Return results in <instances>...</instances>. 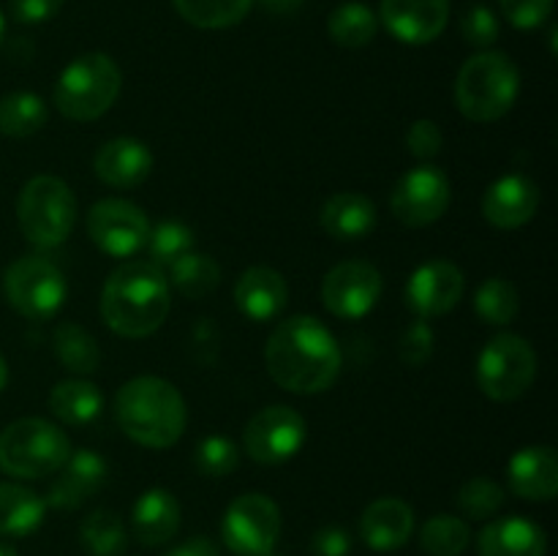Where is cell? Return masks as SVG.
Here are the masks:
<instances>
[{"mask_svg": "<svg viewBox=\"0 0 558 556\" xmlns=\"http://www.w3.org/2000/svg\"><path fill=\"white\" fill-rule=\"evenodd\" d=\"M3 292L11 309L20 311L25 319L44 322L63 309L69 287L52 262L31 254L11 262L3 276Z\"/></svg>", "mask_w": 558, "mask_h": 556, "instance_id": "obj_9", "label": "cell"}, {"mask_svg": "<svg viewBox=\"0 0 558 556\" xmlns=\"http://www.w3.org/2000/svg\"><path fill=\"white\" fill-rule=\"evenodd\" d=\"M499 5L507 22L521 27V31H534L554 11V0H499Z\"/></svg>", "mask_w": 558, "mask_h": 556, "instance_id": "obj_40", "label": "cell"}, {"mask_svg": "<svg viewBox=\"0 0 558 556\" xmlns=\"http://www.w3.org/2000/svg\"><path fill=\"white\" fill-rule=\"evenodd\" d=\"M537 376V352L515 333H499L485 343L477 360V385L490 401H515Z\"/></svg>", "mask_w": 558, "mask_h": 556, "instance_id": "obj_8", "label": "cell"}, {"mask_svg": "<svg viewBox=\"0 0 558 556\" xmlns=\"http://www.w3.org/2000/svg\"><path fill=\"white\" fill-rule=\"evenodd\" d=\"M379 298L381 273L363 259L341 262L322 281V303L338 319H363Z\"/></svg>", "mask_w": 558, "mask_h": 556, "instance_id": "obj_14", "label": "cell"}, {"mask_svg": "<svg viewBox=\"0 0 558 556\" xmlns=\"http://www.w3.org/2000/svg\"><path fill=\"white\" fill-rule=\"evenodd\" d=\"M80 543L90 556H123L129 534L118 512L96 510L82 521Z\"/></svg>", "mask_w": 558, "mask_h": 556, "instance_id": "obj_33", "label": "cell"}, {"mask_svg": "<svg viewBox=\"0 0 558 556\" xmlns=\"http://www.w3.org/2000/svg\"><path fill=\"white\" fill-rule=\"evenodd\" d=\"M11 16L22 25H38L47 22L63 9V0H9Z\"/></svg>", "mask_w": 558, "mask_h": 556, "instance_id": "obj_43", "label": "cell"}, {"mask_svg": "<svg viewBox=\"0 0 558 556\" xmlns=\"http://www.w3.org/2000/svg\"><path fill=\"white\" fill-rule=\"evenodd\" d=\"M47 104L36 93L16 90L0 98V134L25 140V136H33L36 131H41L47 125Z\"/></svg>", "mask_w": 558, "mask_h": 556, "instance_id": "obj_28", "label": "cell"}, {"mask_svg": "<svg viewBox=\"0 0 558 556\" xmlns=\"http://www.w3.org/2000/svg\"><path fill=\"white\" fill-rule=\"evenodd\" d=\"M521 93V71L505 52L483 49L469 58L456 80V104L463 118L494 123L505 118Z\"/></svg>", "mask_w": 558, "mask_h": 556, "instance_id": "obj_4", "label": "cell"}, {"mask_svg": "<svg viewBox=\"0 0 558 556\" xmlns=\"http://www.w3.org/2000/svg\"><path fill=\"white\" fill-rule=\"evenodd\" d=\"M194 232L191 227L180 221H161L156 229H150L147 234V254H150V262L156 267H169L174 259H180L183 254L194 251Z\"/></svg>", "mask_w": 558, "mask_h": 556, "instance_id": "obj_36", "label": "cell"}, {"mask_svg": "<svg viewBox=\"0 0 558 556\" xmlns=\"http://www.w3.org/2000/svg\"><path fill=\"white\" fill-rule=\"evenodd\" d=\"M518 289L507 278H488L474 294V309L488 325H510L518 314Z\"/></svg>", "mask_w": 558, "mask_h": 556, "instance_id": "obj_35", "label": "cell"}, {"mask_svg": "<svg viewBox=\"0 0 558 556\" xmlns=\"http://www.w3.org/2000/svg\"><path fill=\"white\" fill-rule=\"evenodd\" d=\"M287 278L272 267H248L234 283V303L251 322H270L287 309Z\"/></svg>", "mask_w": 558, "mask_h": 556, "instance_id": "obj_22", "label": "cell"}, {"mask_svg": "<svg viewBox=\"0 0 558 556\" xmlns=\"http://www.w3.org/2000/svg\"><path fill=\"white\" fill-rule=\"evenodd\" d=\"M305 442V420L292 407H265L248 420L243 431L245 452L256 463H283L300 452Z\"/></svg>", "mask_w": 558, "mask_h": 556, "instance_id": "obj_13", "label": "cell"}, {"mask_svg": "<svg viewBox=\"0 0 558 556\" xmlns=\"http://www.w3.org/2000/svg\"><path fill=\"white\" fill-rule=\"evenodd\" d=\"M163 556H218V548L210 537H191L169 548Z\"/></svg>", "mask_w": 558, "mask_h": 556, "instance_id": "obj_45", "label": "cell"}, {"mask_svg": "<svg viewBox=\"0 0 558 556\" xmlns=\"http://www.w3.org/2000/svg\"><path fill=\"white\" fill-rule=\"evenodd\" d=\"M316 556H349L352 554V534L343 527H325L311 540Z\"/></svg>", "mask_w": 558, "mask_h": 556, "instance_id": "obj_44", "label": "cell"}, {"mask_svg": "<svg viewBox=\"0 0 558 556\" xmlns=\"http://www.w3.org/2000/svg\"><path fill=\"white\" fill-rule=\"evenodd\" d=\"M180 521H183L180 501L167 488L145 491L136 499L134 512H131V527H134L136 540L147 548H158V545L169 543L178 534Z\"/></svg>", "mask_w": 558, "mask_h": 556, "instance_id": "obj_23", "label": "cell"}, {"mask_svg": "<svg viewBox=\"0 0 558 556\" xmlns=\"http://www.w3.org/2000/svg\"><path fill=\"white\" fill-rule=\"evenodd\" d=\"M87 234L107 256L125 259L145 249L150 221L145 210L129 200H101L87 213Z\"/></svg>", "mask_w": 558, "mask_h": 556, "instance_id": "obj_12", "label": "cell"}, {"mask_svg": "<svg viewBox=\"0 0 558 556\" xmlns=\"http://www.w3.org/2000/svg\"><path fill=\"white\" fill-rule=\"evenodd\" d=\"M3 36H5V20L3 14H0V44H3Z\"/></svg>", "mask_w": 558, "mask_h": 556, "instance_id": "obj_49", "label": "cell"}, {"mask_svg": "<svg viewBox=\"0 0 558 556\" xmlns=\"http://www.w3.org/2000/svg\"><path fill=\"white\" fill-rule=\"evenodd\" d=\"M0 556H20V554H16V548H14V545H9V543H0Z\"/></svg>", "mask_w": 558, "mask_h": 556, "instance_id": "obj_48", "label": "cell"}, {"mask_svg": "<svg viewBox=\"0 0 558 556\" xmlns=\"http://www.w3.org/2000/svg\"><path fill=\"white\" fill-rule=\"evenodd\" d=\"M539 207V189L526 174H505L488 185L483 216L496 229H518L534 218Z\"/></svg>", "mask_w": 558, "mask_h": 556, "instance_id": "obj_17", "label": "cell"}, {"mask_svg": "<svg viewBox=\"0 0 558 556\" xmlns=\"http://www.w3.org/2000/svg\"><path fill=\"white\" fill-rule=\"evenodd\" d=\"M98 180H104L112 189H134L145 183L147 174L153 172V153L145 142L134 136H114L98 147L93 158Z\"/></svg>", "mask_w": 558, "mask_h": 556, "instance_id": "obj_20", "label": "cell"}, {"mask_svg": "<svg viewBox=\"0 0 558 556\" xmlns=\"http://www.w3.org/2000/svg\"><path fill=\"white\" fill-rule=\"evenodd\" d=\"M104 396L93 382L87 379H65L58 382L49 392V409L58 420L69 425H87L101 414Z\"/></svg>", "mask_w": 558, "mask_h": 556, "instance_id": "obj_27", "label": "cell"}, {"mask_svg": "<svg viewBox=\"0 0 558 556\" xmlns=\"http://www.w3.org/2000/svg\"><path fill=\"white\" fill-rule=\"evenodd\" d=\"M259 3L265 5L267 11H272V14H292V11H298L305 0H259Z\"/></svg>", "mask_w": 558, "mask_h": 556, "instance_id": "obj_46", "label": "cell"}, {"mask_svg": "<svg viewBox=\"0 0 558 556\" xmlns=\"http://www.w3.org/2000/svg\"><path fill=\"white\" fill-rule=\"evenodd\" d=\"M450 20V0H381V22L403 44H428Z\"/></svg>", "mask_w": 558, "mask_h": 556, "instance_id": "obj_16", "label": "cell"}, {"mask_svg": "<svg viewBox=\"0 0 558 556\" xmlns=\"http://www.w3.org/2000/svg\"><path fill=\"white\" fill-rule=\"evenodd\" d=\"M466 289L461 267L456 262L434 259L420 265L407 283V303L420 319H434L456 309Z\"/></svg>", "mask_w": 558, "mask_h": 556, "instance_id": "obj_15", "label": "cell"}, {"mask_svg": "<svg viewBox=\"0 0 558 556\" xmlns=\"http://www.w3.org/2000/svg\"><path fill=\"white\" fill-rule=\"evenodd\" d=\"M505 505V488L490 478H472L458 491V507L472 521H485Z\"/></svg>", "mask_w": 558, "mask_h": 556, "instance_id": "obj_37", "label": "cell"}, {"mask_svg": "<svg viewBox=\"0 0 558 556\" xmlns=\"http://www.w3.org/2000/svg\"><path fill=\"white\" fill-rule=\"evenodd\" d=\"M120 85H123V74L109 55H80L58 76L54 107L63 118L87 123L112 109L120 96Z\"/></svg>", "mask_w": 558, "mask_h": 556, "instance_id": "obj_5", "label": "cell"}, {"mask_svg": "<svg viewBox=\"0 0 558 556\" xmlns=\"http://www.w3.org/2000/svg\"><path fill=\"white\" fill-rule=\"evenodd\" d=\"M507 483L512 494L529 501H550L558 494V458L548 445L518 450L507 463Z\"/></svg>", "mask_w": 558, "mask_h": 556, "instance_id": "obj_19", "label": "cell"}, {"mask_svg": "<svg viewBox=\"0 0 558 556\" xmlns=\"http://www.w3.org/2000/svg\"><path fill=\"white\" fill-rule=\"evenodd\" d=\"M441 145H445V136L441 129L428 118H420L409 125L407 131V147L414 158H434L439 156Z\"/></svg>", "mask_w": 558, "mask_h": 556, "instance_id": "obj_41", "label": "cell"}, {"mask_svg": "<svg viewBox=\"0 0 558 556\" xmlns=\"http://www.w3.org/2000/svg\"><path fill=\"white\" fill-rule=\"evenodd\" d=\"M461 33L466 38V44H472L477 49H488L499 38V20H496V14L488 5L477 3L463 14Z\"/></svg>", "mask_w": 558, "mask_h": 556, "instance_id": "obj_39", "label": "cell"}, {"mask_svg": "<svg viewBox=\"0 0 558 556\" xmlns=\"http://www.w3.org/2000/svg\"><path fill=\"white\" fill-rule=\"evenodd\" d=\"M169 281L185 294V298H205L221 283V267L213 256L189 251L169 265Z\"/></svg>", "mask_w": 558, "mask_h": 556, "instance_id": "obj_32", "label": "cell"}, {"mask_svg": "<svg viewBox=\"0 0 558 556\" xmlns=\"http://www.w3.org/2000/svg\"><path fill=\"white\" fill-rule=\"evenodd\" d=\"M169 281L153 262H125L101 289V316L123 338L153 336L169 316Z\"/></svg>", "mask_w": 558, "mask_h": 556, "instance_id": "obj_2", "label": "cell"}, {"mask_svg": "<svg viewBox=\"0 0 558 556\" xmlns=\"http://www.w3.org/2000/svg\"><path fill=\"white\" fill-rule=\"evenodd\" d=\"M254 0H174V9L189 25L202 31H223L245 20Z\"/></svg>", "mask_w": 558, "mask_h": 556, "instance_id": "obj_31", "label": "cell"}, {"mask_svg": "<svg viewBox=\"0 0 558 556\" xmlns=\"http://www.w3.org/2000/svg\"><path fill=\"white\" fill-rule=\"evenodd\" d=\"M480 556H545L548 537L543 527L523 516H507L480 532Z\"/></svg>", "mask_w": 558, "mask_h": 556, "instance_id": "obj_24", "label": "cell"}, {"mask_svg": "<svg viewBox=\"0 0 558 556\" xmlns=\"http://www.w3.org/2000/svg\"><path fill=\"white\" fill-rule=\"evenodd\" d=\"M452 200V189L447 174L434 164H420V167L409 169L401 174L390 196L392 216L403 223V227H428V223L439 221L447 213Z\"/></svg>", "mask_w": 558, "mask_h": 556, "instance_id": "obj_11", "label": "cell"}, {"mask_svg": "<svg viewBox=\"0 0 558 556\" xmlns=\"http://www.w3.org/2000/svg\"><path fill=\"white\" fill-rule=\"evenodd\" d=\"M376 205L357 191H341L325 202L319 223L336 240H363L376 229Z\"/></svg>", "mask_w": 558, "mask_h": 556, "instance_id": "obj_25", "label": "cell"}, {"mask_svg": "<svg viewBox=\"0 0 558 556\" xmlns=\"http://www.w3.org/2000/svg\"><path fill=\"white\" fill-rule=\"evenodd\" d=\"M469 543H472L469 523L458 516H447V512L428 518L420 529V548L428 556H461Z\"/></svg>", "mask_w": 558, "mask_h": 556, "instance_id": "obj_34", "label": "cell"}, {"mask_svg": "<svg viewBox=\"0 0 558 556\" xmlns=\"http://www.w3.org/2000/svg\"><path fill=\"white\" fill-rule=\"evenodd\" d=\"M327 31H330L332 41L341 44L347 49H360L365 44L374 41L376 31H379V16L368 9L365 3H343L327 20Z\"/></svg>", "mask_w": 558, "mask_h": 556, "instance_id": "obj_30", "label": "cell"}, {"mask_svg": "<svg viewBox=\"0 0 558 556\" xmlns=\"http://www.w3.org/2000/svg\"><path fill=\"white\" fill-rule=\"evenodd\" d=\"M223 543L238 556H270L281 534V510L265 494H243L227 507Z\"/></svg>", "mask_w": 558, "mask_h": 556, "instance_id": "obj_10", "label": "cell"}, {"mask_svg": "<svg viewBox=\"0 0 558 556\" xmlns=\"http://www.w3.org/2000/svg\"><path fill=\"white\" fill-rule=\"evenodd\" d=\"M69 456V436L49 420L22 418L0 431V469L11 478H47L58 472Z\"/></svg>", "mask_w": 558, "mask_h": 556, "instance_id": "obj_6", "label": "cell"}, {"mask_svg": "<svg viewBox=\"0 0 558 556\" xmlns=\"http://www.w3.org/2000/svg\"><path fill=\"white\" fill-rule=\"evenodd\" d=\"M265 363L278 387L314 396L330 390L341 374V349L319 319L292 316L267 338Z\"/></svg>", "mask_w": 558, "mask_h": 556, "instance_id": "obj_1", "label": "cell"}, {"mask_svg": "<svg viewBox=\"0 0 558 556\" xmlns=\"http://www.w3.org/2000/svg\"><path fill=\"white\" fill-rule=\"evenodd\" d=\"M240 463L238 445L227 436H207L196 447V469L207 478H223V474L234 472Z\"/></svg>", "mask_w": 558, "mask_h": 556, "instance_id": "obj_38", "label": "cell"}, {"mask_svg": "<svg viewBox=\"0 0 558 556\" xmlns=\"http://www.w3.org/2000/svg\"><path fill=\"white\" fill-rule=\"evenodd\" d=\"M47 516V501L36 491L16 483H0V534L27 537L36 532Z\"/></svg>", "mask_w": 558, "mask_h": 556, "instance_id": "obj_26", "label": "cell"}, {"mask_svg": "<svg viewBox=\"0 0 558 556\" xmlns=\"http://www.w3.org/2000/svg\"><path fill=\"white\" fill-rule=\"evenodd\" d=\"M58 472L60 474L49 485L44 501L47 507H58V510H74L101 488L104 478H107V461L93 450H76L65 458Z\"/></svg>", "mask_w": 558, "mask_h": 556, "instance_id": "obj_18", "label": "cell"}, {"mask_svg": "<svg viewBox=\"0 0 558 556\" xmlns=\"http://www.w3.org/2000/svg\"><path fill=\"white\" fill-rule=\"evenodd\" d=\"M430 354H434V330H430L428 322H414L401 338V360L417 368L425 360H430Z\"/></svg>", "mask_w": 558, "mask_h": 556, "instance_id": "obj_42", "label": "cell"}, {"mask_svg": "<svg viewBox=\"0 0 558 556\" xmlns=\"http://www.w3.org/2000/svg\"><path fill=\"white\" fill-rule=\"evenodd\" d=\"M5 385H9V365H5V360L0 358V392L5 390Z\"/></svg>", "mask_w": 558, "mask_h": 556, "instance_id": "obj_47", "label": "cell"}, {"mask_svg": "<svg viewBox=\"0 0 558 556\" xmlns=\"http://www.w3.org/2000/svg\"><path fill=\"white\" fill-rule=\"evenodd\" d=\"M120 428L136 445L163 450L183 436L189 409L172 382L161 376H136L120 387L114 398Z\"/></svg>", "mask_w": 558, "mask_h": 556, "instance_id": "obj_3", "label": "cell"}, {"mask_svg": "<svg viewBox=\"0 0 558 556\" xmlns=\"http://www.w3.org/2000/svg\"><path fill=\"white\" fill-rule=\"evenodd\" d=\"M54 354L76 376L93 374L98 368V363H101L98 341L85 327L74 325V322H63L58 327V333H54Z\"/></svg>", "mask_w": 558, "mask_h": 556, "instance_id": "obj_29", "label": "cell"}, {"mask_svg": "<svg viewBox=\"0 0 558 556\" xmlns=\"http://www.w3.org/2000/svg\"><path fill=\"white\" fill-rule=\"evenodd\" d=\"M20 229L38 249H54L65 243L76 223L74 191L54 174H38L27 180L16 205Z\"/></svg>", "mask_w": 558, "mask_h": 556, "instance_id": "obj_7", "label": "cell"}, {"mask_svg": "<svg viewBox=\"0 0 558 556\" xmlns=\"http://www.w3.org/2000/svg\"><path fill=\"white\" fill-rule=\"evenodd\" d=\"M414 532V510L403 499L385 496V499L371 501L360 518V534L365 545L379 554L403 548Z\"/></svg>", "mask_w": 558, "mask_h": 556, "instance_id": "obj_21", "label": "cell"}]
</instances>
